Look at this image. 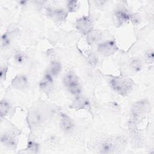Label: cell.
Listing matches in <instances>:
<instances>
[{"label": "cell", "instance_id": "cell-1", "mask_svg": "<svg viewBox=\"0 0 154 154\" xmlns=\"http://www.w3.org/2000/svg\"><path fill=\"white\" fill-rule=\"evenodd\" d=\"M110 85L116 93L122 96H126L132 88V82L130 79L120 76L112 78Z\"/></svg>", "mask_w": 154, "mask_h": 154}, {"label": "cell", "instance_id": "cell-2", "mask_svg": "<svg viewBox=\"0 0 154 154\" xmlns=\"http://www.w3.org/2000/svg\"><path fill=\"white\" fill-rule=\"evenodd\" d=\"M46 117V114L43 108L40 106L33 107L28 114V124L31 128H38L45 120Z\"/></svg>", "mask_w": 154, "mask_h": 154}, {"label": "cell", "instance_id": "cell-3", "mask_svg": "<svg viewBox=\"0 0 154 154\" xmlns=\"http://www.w3.org/2000/svg\"><path fill=\"white\" fill-rule=\"evenodd\" d=\"M122 145L121 139H107L99 144L98 150L101 153H116L120 149Z\"/></svg>", "mask_w": 154, "mask_h": 154}, {"label": "cell", "instance_id": "cell-4", "mask_svg": "<svg viewBox=\"0 0 154 154\" xmlns=\"http://www.w3.org/2000/svg\"><path fill=\"white\" fill-rule=\"evenodd\" d=\"M63 82L70 93L74 95L80 94L81 88L76 75L73 73H67L63 78Z\"/></svg>", "mask_w": 154, "mask_h": 154}, {"label": "cell", "instance_id": "cell-5", "mask_svg": "<svg viewBox=\"0 0 154 154\" xmlns=\"http://www.w3.org/2000/svg\"><path fill=\"white\" fill-rule=\"evenodd\" d=\"M149 109V103L146 100H140L134 103L132 107V116L135 122L144 117Z\"/></svg>", "mask_w": 154, "mask_h": 154}, {"label": "cell", "instance_id": "cell-6", "mask_svg": "<svg viewBox=\"0 0 154 154\" xmlns=\"http://www.w3.org/2000/svg\"><path fill=\"white\" fill-rule=\"evenodd\" d=\"M118 48L113 41H106L100 43L98 46V52L105 57L110 56L117 52Z\"/></svg>", "mask_w": 154, "mask_h": 154}, {"label": "cell", "instance_id": "cell-7", "mask_svg": "<svg viewBox=\"0 0 154 154\" xmlns=\"http://www.w3.org/2000/svg\"><path fill=\"white\" fill-rule=\"evenodd\" d=\"M76 28L81 32L87 34L92 30L93 22L88 16H82L76 21Z\"/></svg>", "mask_w": 154, "mask_h": 154}, {"label": "cell", "instance_id": "cell-8", "mask_svg": "<svg viewBox=\"0 0 154 154\" xmlns=\"http://www.w3.org/2000/svg\"><path fill=\"white\" fill-rule=\"evenodd\" d=\"M17 134L16 131H10L1 135V143L8 148H15L17 144Z\"/></svg>", "mask_w": 154, "mask_h": 154}, {"label": "cell", "instance_id": "cell-9", "mask_svg": "<svg viewBox=\"0 0 154 154\" xmlns=\"http://www.w3.org/2000/svg\"><path fill=\"white\" fill-rule=\"evenodd\" d=\"M132 14L124 10H117L113 15L114 22L117 26H120L126 23L128 20H131Z\"/></svg>", "mask_w": 154, "mask_h": 154}, {"label": "cell", "instance_id": "cell-10", "mask_svg": "<svg viewBox=\"0 0 154 154\" xmlns=\"http://www.w3.org/2000/svg\"><path fill=\"white\" fill-rule=\"evenodd\" d=\"M28 85L27 77L24 75H17L11 81V86L18 90H24Z\"/></svg>", "mask_w": 154, "mask_h": 154}, {"label": "cell", "instance_id": "cell-11", "mask_svg": "<svg viewBox=\"0 0 154 154\" xmlns=\"http://www.w3.org/2000/svg\"><path fill=\"white\" fill-rule=\"evenodd\" d=\"M48 15L55 21L62 22L66 20L67 13L61 8L56 9H48Z\"/></svg>", "mask_w": 154, "mask_h": 154}, {"label": "cell", "instance_id": "cell-12", "mask_svg": "<svg viewBox=\"0 0 154 154\" xmlns=\"http://www.w3.org/2000/svg\"><path fill=\"white\" fill-rule=\"evenodd\" d=\"M54 80L52 76L50 73H46L43 79L40 81L39 83V86L40 88L45 92L48 93L51 91L53 87Z\"/></svg>", "mask_w": 154, "mask_h": 154}, {"label": "cell", "instance_id": "cell-13", "mask_svg": "<svg viewBox=\"0 0 154 154\" xmlns=\"http://www.w3.org/2000/svg\"><path fill=\"white\" fill-rule=\"evenodd\" d=\"M60 126L66 132L69 133L73 130L74 124L72 120L67 115L61 114L60 118Z\"/></svg>", "mask_w": 154, "mask_h": 154}, {"label": "cell", "instance_id": "cell-14", "mask_svg": "<svg viewBox=\"0 0 154 154\" xmlns=\"http://www.w3.org/2000/svg\"><path fill=\"white\" fill-rule=\"evenodd\" d=\"M72 107L76 109L90 110V104L89 100L84 97L76 98L72 104Z\"/></svg>", "mask_w": 154, "mask_h": 154}, {"label": "cell", "instance_id": "cell-15", "mask_svg": "<svg viewBox=\"0 0 154 154\" xmlns=\"http://www.w3.org/2000/svg\"><path fill=\"white\" fill-rule=\"evenodd\" d=\"M102 34L100 30L92 29L87 34V42L90 45H94L100 41L102 38Z\"/></svg>", "mask_w": 154, "mask_h": 154}, {"label": "cell", "instance_id": "cell-16", "mask_svg": "<svg viewBox=\"0 0 154 154\" xmlns=\"http://www.w3.org/2000/svg\"><path fill=\"white\" fill-rule=\"evenodd\" d=\"M61 70V65L58 61H53L51 63L49 69V73H50L52 76H57L60 73Z\"/></svg>", "mask_w": 154, "mask_h": 154}, {"label": "cell", "instance_id": "cell-17", "mask_svg": "<svg viewBox=\"0 0 154 154\" xmlns=\"http://www.w3.org/2000/svg\"><path fill=\"white\" fill-rule=\"evenodd\" d=\"M10 109V103L5 100H2L0 103L1 118L2 119L3 117H4L8 113Z\"/></svg>", "mask_w": 154, "mask_h": 154}, {"label": "cell", "instance_id": "cell-18", "mask_svg": "<svg viewBox=\"0 0 154 154\" xmlns=\"http://www.w3.org/2000/svg\"><path fill=\"white\" fill-rule=\"evenodd\" d=\"M130 68L134 72H138L141 70L142 67L141 61L138 58H132L129 63Z\"/></svg>", "mask_w": 154, "mask_h": 154}, {"label": "cell", "instance_id": "cell-19", "mask_svg": "<svg viewBox=\"0 0 154 154\" xmlns=\"http://www.w3.org/2000/svg\"><path fill=\"white\" fill-rule=\"evenodd\" d=\"M14 58L16 63L19 64H22L26 62L27 60V56L24 52H17L15 54Z\"/></svg>", "mask_w": 154, "mask_h": 154}, {"label": "cell", "instance_id": "cell-20", "mask_svg": "<svg viewBox=\"0 0 154 154\" xmlns=\"http://www.w3.org/2000/svg\"><path fill=\"white\" fill-rule=\"evenodd\" d=\"M38 144L34 141H29L28 143V146L25 149V152L27 153H37L38 150Z\"/></svg>", "mask_w": 154, "mask_h": 154}, {"label": "cell", "instance_id": "cell-21", "mask_svg": "<svg viewBox=\"0 0 154 154\" xmlns=\"http://www.w3.org/2000/svg\"><path fill=\"white\" fill-rule=\"evenodd\" d=\"M79 4L77 1H69L67 4V8L70 12H75L78 10Z\"/></svg>", "mask_w": 154, "mask_h": 154}, {"label": "cell", "instance_id": "cell-22", "mask_svg": "<svg viewBox=\"0 0 154 154\" xmlns=\"http://www.w3.org/2000/svg\"><path fill=\"white\" fill-rule=\"evenodd\" d=\"M144 60L146 63L149 64H152L154 60L153 51L152 50H148L144 53Z\"/></svg>", "mask_w": 154, "mask_h": 154}, {"label": "cell", "instance_id": "cell-23", "mask_svg": "<svg viewBox=\"0 0 154 154\" xmlns=\"http://www.w3.org/2000/svg\"><path fill=\"white\" fill-rule=\"evenodd\" d=\"M10 43V37L8 33H4L1 36V46L5 47Z\"/></svg>", "mask_w": 154, "mask_h": 154}, {"label": "cell", "instance_id": "cell-24", "mask_svg": "<svg viewBox=\"0 0 154 154\" xmlns=\"http://www.w3.org/2000/svg\"><path fill=\"white\" fill-rule=\"evenodd\" d=\"M87 58H88V63L91 66H96V64H97V57H96V55L93 52H90V54H89L88 55Z\"/></svg>", "mask_w": 154, "mask_h": 154}, {"label": "cell", "instance_id": "cell-25", "mask_svg": "<svg viewBox=\"0 0 154 154\" xmlns=\"http://www.w3.org/2000/svg\"><path fill=\"white\" fill-rule=\"evenodd\" d=\"M7 67H4V68H1V71H0V74H1V79H3L5 78V76H6V73H7Z\"/></svg>", "mask_w": 154, "mask_h": 154}]
</instances>
